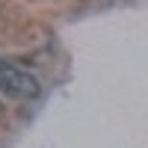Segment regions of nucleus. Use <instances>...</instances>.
<instances>
[{"label":"nucleus","instance_id":"nucleus-1","mask_svg":"<svg viewBox=\"0 0 148 148\" xmlns=\"http://www.w3.org/2000/svg\"><path fill=\"white\" fill-rule=\"evenodd\" d=\"M0 92H6L9 98H18V101H33V98H39L42 86L30 71L0 59Z\"/></svg>","mask_w":148,"mask_h":148}]
</instances>
